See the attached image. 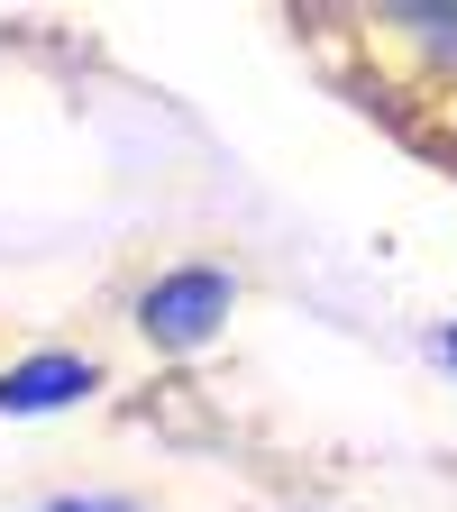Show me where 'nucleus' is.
Wrapping results in <instances>:
<instances>
[{
  "label": "nucleus",
  "mask_w": 457,
  "mask_h": 512,
  "mask_svg": "<svg viewBox=\"0 0 457 512\" xmlns=\"http://www.w3.org/2000/svg\"><path fill=\"white\" fill-rule=\"evenodd\" d=\"M430 357H439V366L457 375V320H448V330H430Z\"/></svg>",
  "instance_id": "5"
},
{
  "label": "nucleus",
  "mask_w": 457,
  "mask_h": 512,
  "mask_svg": "<svg viewBox=\"0 0 457 512\" xmlns=\"http://www.w3.org/2000/svg\"><path fill=\"white\" fill-rule=\"evenodd\" d=\"M92 394H101V357H83V348H37V357H10V366H0V412H10V421L74 412Z\"/></svg>",
  "instance_id": "2"
},
{
  "label": "nucleus",
  "mask_w": 457,
  "mask_h": 512,
  "mask_svg": "<svg viewBox=\"0 0 457 512\" xmlns=\"http://www.w3.org/2000/svg\"><path fill=\"white\" fill-rule=\"evenodd\" d=\"M384 55H421V83H457V0H412V10L366 19Z\"/></svg>",
  "instance_id": "3"
},
{
  "label": "nucleus",
  "mask_w": 457,
  "mask_h": 512,
  "mask_svg": "<svg viewBox=\"0 0 457 512\" xmlns=\"http://www.w3.org/2000/svg\"><path fill=\"white\" fill-rule=\"evenodd\" d=\"M229 311H238V275H229V266H211V256L147 275V284H138V302H128L138 339H147V348H165V357L211 348V339L229 330Z\"/></svg>",
  "instance_id": "1"
},
{
  "label": "nucleus",
  "mask_w": 457,
  "mask_h": 512,
  "mask_svg": "<svg viewBox=\"0 0 457 512\" xmlns=\"http://www.w3.org/2000/svg\"><path fill=\"white\" fill-rule=\"evenodd\" d=\"M37 512H138V503H110V494H55V503H37Z\"/></svg>",
  "instance_id": "4"
}]
</instances>
